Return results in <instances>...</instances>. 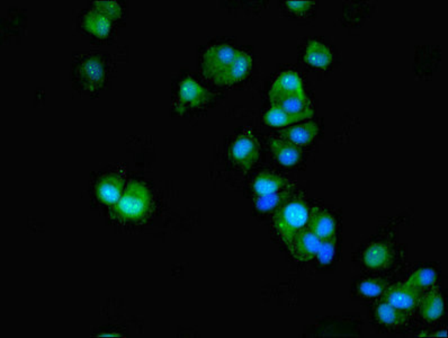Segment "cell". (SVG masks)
I'll return each instance as SVG.
<instances>
[{
  "instance_id": "cell-1",
  "label": "cell",
  "mask_w": 448,
  "mask_h": 338,
  "mask_svg": "<svg viewBox=\"0 0 448 338\" xmlns=\"http://www.w3.org/2000/svg\"><path fill=\"white\" fill-rule=\"evenodd\" d=\"M252 59L244 51L229 45H211L205 51L202 71L205 77L219 85H233L249 74Z\"/></svg>"
},
{
  "instance_id": "cell-2",
  "label": "cell",
  "mask_w": 448,
  "mask_h": 338,
  "mask_svg": "<svg viewBox=\"0 0 448 338\" xmlns=\"http://www.w3.org/2000/svg\"><path fill=\"white\" fill-rule=\"evenodd\" d=\"M309 209L301 200L286 201L274 214V227L282 240L288 245L309 220Z\"/></svg>"
},
{
  "instance_id": "cell-3",
  "label": "cell",
  "mask_w": 448,
  "mask_h": 338,
  "mask_svg": "<svg viewBox=\"0 0 448 338\" xmlns=\"http://www.w3.org/2000/svg\"><path fill=\"white\" fill-rule=\"evenodd\" d=\"M151 205V194L147 186L140 182L130 184L117 202V212L123 218L138 220L143 218Z\"/></svg>"
},
{
  "instance_id": "cell-4",
  "label": "cell",
  "mask_w": 448,
  "mask_h": 338,
  "mask_svg": "<svg viewBox=\"0 0 448 338\" xmlns=\"http://www.w3.org/2000/svg\"><path fill=\"white\" fill-rule=\"evenodd\" d=\"M230 155L235 164L244 170L252 168L259 157V146L252 132L241 134L230 148Z\"/></svg>"
},
{
  "instance_id": "cell-5",
  "label": "cell",
  "mask_w": 448,
  "mask_h": 338,
  "mask_svg": "<svg viewBox=\"0 0 448 338\" xmlns=\"http://www.w3.org/2000/svg\"><path fill=\"white\" fill-rule=\"evenodd\" d=\"M423 292L407 283H398L385 290L384 298L385 301L398 309L403 311L413 310L420 303Z\"/></svg>"
},
{
  "instance_id": "cell-6",
  "label": "cell",
  "mask_w": 448,
  "mask_h": 338,
  "mask_svg": "<svg viewBox=\"0 0 448 338\" xmlns=\"http://www.w3.org/2000/svg\"><path fill=\"white\" fill-rule=\"evenodd\" d=\"M177 98L182 110H191L204 106L210 100V95L195 79L186 77L179 83Z\"/></svg>"
},
{
  "instance_id": "cell-7",
  "label": "cell",
  "mask_w": 448,
  "mask_h": 338,
  "mask_svg": "<svg viewBox=\"0 0 448 338\" xmlns=\"http://www.w3.org/2000/svg\"><path fill=\"white\" fill-rule=\"evenodd\" d=\"M321 240L309 229H302L288 243L290 254L297 261H310L317 257Z\"/></svg>"
},
{
  "instance_id": "cell-8",
  "label": "cell",
  "mask_w": 448,
  "mask_h": 338,
  "mask_svg": "<svg viewBox=\"0 0 448 338\" xmlns=\"http://www.w3.org/2000/svg\"><path fill=\"white\" fill-rule=\"evenodd\" d=\"M78 74L86 88H98L105 79V64L100 57H86L79 64Z\"/></svg>"
},
{
  "instance_id": "cell-9",
  "label": "cell",
  "mask_w": 448,
  "mask_h": 338,
  "mask_svg": "<svg viewBox=\"0 0 448 338\" xmlns=\"http://www.w3.org/2000/svg\"><path fill=\"white\" fill-rule=\"evenodd\" d=\"M305 94L301 78L294 71L282 72L271 86L269 100L288 95Z\"/></svg>"
},
{
  "instance_id": "cell-10",
  "label": "cell",
  "mask_w": 448,
  "mask_h": 338,
  "mask_svg": "<svg viewBox=\"0 0 448 338\" xmlns=\"http://www.w3.org/2000/svg\"><path fill=\"white\" fill-rule=\"evenodd\" d=\"M307 226V229L314 233L320 240L336 237L335 219L326 211L318 208L313 209L312 212L309 214Z\"/></svg>"
},
{
  "instance_id": "cell-11",
  "label": "cell",
  "mask_w": 448,
  "mask_h": 338,
  "mask_svg": "<svg viewBox=\"0 0 448 338\" xmlns=\"http://www.w3.org/2000/svg\"><path fill=\"white\" fill-rule=\"evenodd\" d=\"M113 21L111 17L104 14L100 9L93 7L83 15V25L88 33L102 39L111 33Z\"/></svg>"
},
{
  "instance_id": "cell-12",
  "label": "cell",
  "mask_w": 448,
  "mask_h": 338,
  "mask_svg": "<svg viewBox=\"0 0 448 338\" xmlns=\"http://www.w3.org/2000/svg\"><path fill=\"white\" fill-rule=\"evenodd\" d=\"M122 178L115 174L105 175L97 183V197L105 204H115L122 197Z\"/></svg>"
},
{
  "instance_id": "cell-13",
  "label": "cell",
  "mask_w": 448,
  "mask_h": 338,
  "mask_svg": "<svg viewBox=\"0 0 448 338\" xmlns=\"http://www.w3.org/2000/svg\"><path fill=\"white\" fill-rule=\"evenodd\" d=\"M362 261L368 269L374 271L387 269L392 262V250L383 243H373L364 252Z\"/></svg>"
},
{
  "instance_id": "cell-14",
  "label": "cell",
  "mask_w": 448,
  "mask_h": 338,
  "mask_svg": "<svg viewBox=\"0 0 448 338\" xmlns=\"http://www.w3.org/2000/svg\"><path fill=\"white\" fill-rule=\"evenodd\" d=\"M271 148L277 161L284 166H293L301 161L302 151L299 146L285 139H271Z\"/></svg>"
},
{
  "instance_id": "cell-15",
  "label": "cell",
  "mask_w": 448,
  "mask_h": 338,
  "mask_svg": "<svg viewBox=\"0 0 448 338\" xmlns=\"http://www.w3.org/2000/svg\"><path fill=\"white\" fill-rule=\"evenodd\" d=\"M314 115L312 108L299 114H290L281 110L277 106L271 105L269 111L264 115L265 122L271 127H284V125L294 124L301 122L303 120L310 119Z\"/></svg>"
},
{
  "instance_id": "cell-16",
  "label": "cell",
  "mask_w": 448,
  "mask_h": 338,
  "mask_svg": "<svg viewBox=\"0 0 448 338\" xmlns=\"http://www.w3.org/2000/svg\"><path fill=\"white\" fill-rule=\"evenodd\" d=\"M318 132L319 128L316 123L307 122L281 131V136L296 146H309L312 144Z\"/></svg>"
},
{
  "instance_id": "cell-17",
  "label": "cell",
  "mask_w": 448,
  "mask_h": 338,
  "mask_svg": "<svg viewBox=\"0 0 448 338\" xmlns=\"http://www.w3.org/2000/svg\"><path fill=\"white\" fill-rule=\"evenodd\" d=\"M288 182L280 175L271 174V173H261L254 180L252 189L256 195L271 194L275 192L282 191L286 189Z\"/></svg>"
},
{
  "instance_id": "cell-18",
  "label": "cell",
  "mask_w": 448,
  "mask_h": 338,
  "mask_svg": "<svg viewBox=\"0 0 448 338\" xmlns=\"http://www.w3.org/2000/svg\"><path fill=\"white\" fill-rule=\"evenodd\" d=\"M420 301L421 316L428 322H434L443 316L444 300L437 289L429 291Z\"/></svg>"
},
{
  "instance_id": "cell-19",
  "label": "cell",
  "mask_w": 448,
  "mask_h": 338,
  "mask_svg": "<svg viewBox=\"0 0 448 338\" xmlns=\"http://www.w3.org/2000/svg\"><path fill=\"white\" fill-rule=\"evenodd\" d=\"M305 59L313 67L326 68L332 62L331 50L321 42L311 41L305 51Z\"/></svg>"
},
{
  "instance_id": "cell-20",
  "label": "cell",
  "mask_w": 448,
  "mask_h": 338,
  "mask_svg": "<svg viewBox=\"0 0 448 338\" xmlns=\"http://www.w3.org/2000/svg\"><path fill=\"white\" fill-rule=\"evenodd\" d=\"M271 105L280 107L283 111L290 114H299L311 108L310 100L305 94L288 95L271 100Z\"/></svg>"
},
{
  "instance_id": "cell-21",
  "label": "cell",
  "mask_w": 448,
  "mask_h": 338,
  "mask_svg": "<svg viewBox=\"0 0 448 338\" xmlns=\"http://www.w3.org/2000/svg\"><path fill=\"white\" fill-rule=\"evenodd\" d=\"M375 315L381 324L390 326V327H396L407 322V315L404 313V311L398 309L387 301L379 303Z\"/></svg>"
},
{
  "instance_id": "cell-22",
  "label": "cell",
  "mask_w": 448,
  "mask_h": 338,
  "mask_svg": "<svg viewBox=\"0 0 448 338\" xmlns=\"http://www.w3.org/2000/svg\"><path fill=\"white\" fill-rule=\"evenodd\" d=\"M288 197H290V191L286 189L275 192L271 194L257 195L255 197V206L261 212H269V211L280 208L281 205L288 201Z\"/></svg>"
},
{
  "instance_id": "cell-23",
  "label": "cell",
  "mask_w": 448,
  "mask_h": 338,
  "mask_svg": "<svg viewBox=\"0 0 448 338\" xmlns=\"http://www.w3.org/2000/svg\"><path fill=\"white\" fill-rule=\"evenodd\" d=\"M437 274L432 269H420L415 272L408 279L407 284L419 289L421 291H425L426 289L432 288L436 283Z\"/></svg>"
},
{
  "instance_id": "cell-24",
  "label": "cell",
  "mask_w": 448,
  "mask_h": 338,
  "mask_svg": "<svg viewBox=\"0 0 448 338\" xmlns=\"http://www.w3.org/2000/svg\"><path fill=\"white\" fill-rule=\"evenodd\" d=\"M387 289V281L383 280H366L362 281L358 286V292L362 297L377 298L384 293Z\"/></svg>"
},
{
  "instance_id": "cell-25",
  "label": "cell",
  "mask_w": 448,
  "mask_h": 338,
  "mask_svg": "<svg viewBox=\"0 0 448 338\" xmlns=\"http://www.w3.org/2000/svg\"><path fill=\"white\" fill-rule=\"evenodd\" d=\"M336 250V237H332L330 239H326V240H321L320 248H319L318 257L319 262L322 265H326V264L331 263L332 258L335 256Z\"/></svg>"
},
{
  "instance_id": "cell-26",
  "label": "cell",
  "mask_w": 448,
  "mask_h": 338,
  "mask_svg": "<svg viewBox=\"0 0 448 338\" xmlns=\"http://www.w3.org/2000/svg\"><path fill=\"white\" fill-rule=\"evenodd\" d=\"M94 6L97 9H100V11H102L104 14L111 17L112 20L115 21L122 16V6L119 5V1H114V0H100V1H96Z\"/></svg>"
},
{
  "instance_id": "cell-27",
  "label": "cell",
  "mask_w": 448,
  "mask_h": 338,
  "mask_svg": "<svg viewBox=\"0 0 448 338\" xmlns=\"http://www.w3.org/2000/svg\"><path fill=\"white\" fill-rule=\"evenodd\" d=\"M313 1H305V0H290L286 1V6L290 11H294L295 14H305L309 9L311 8V6L313 5Z\"/></svg>"
}]
</instances>
